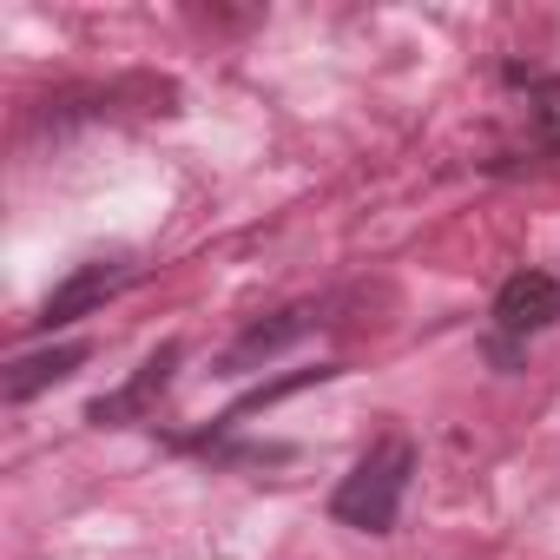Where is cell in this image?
<instances>
[{"mask_svg": "<svg viewBox=\"0 0 560 560\" xmlns=\"http://www.w3.org/2000/svg\"><path fill=\"white\" fill-rule=\"evenodd\" d=\"M132 277H139V270H132L126 257H93V264H80V270L67 277V284H60V291H54V298L40 304V317H34V324H40V330L80 324L86 311H100L106 298H119V291L132 284Z\"/></svg>", "mask_w": 560, "mask_h": 560, "instance_id": "7a4b0ae2", "label": "cell"}, {"mask_svg": "<svg viewBox=\"0 0 560 560\" xmlns=\"http://www.w3.org/2000/svg\"><path fill=\"white\" fill-rule=\"evenodd\" d=\"M80 363H86V343H54V350H40V357H21V363H8L0 396H8V402H27V396H40L47 383H67Z\"/></svg>", "mask_w": 560, "mask_h": 560, "instance_id": "5b68a950", "label": "cell"}, {"mask_svg": "<svg viewBox=\"0 0 560 560\" xmlns=\"http://www.w3.org/2000/svg\"><path fill=\"white\" fill-rule=\"evenodd\" d=\"M311 330V311H277V324H250L237 343H231V357H224V370L231 376H244V370H257V357H277L291 337H304Z\"/></svg>", "mask_w": 560, "mask_h": 560, "instance_id": "8992f818", "label": "cell"}, {"mask_svg": "<svg viewBox=\"0 0 560 560\" xmlns=\"http://www.w3.org/2000/svg\"><path fill=\"white\" fill-rule=\"evenodd\" d=\"M560 317V284L547 270H514L508 284H501V298H494V330L514 343V337H534V330H547Z\"/></svg>", "mask_w": 560, "mask_h": 560, "instance_id": "3957f363", "label": "cell"}, {"mask_svg": "<svg viewBox=\"0 0 560 560\" xmlns=\"http://www.w3.org/2000/svg\"><path fill=\"white\" fill-rule=\"evenodd\" d=\"M409 475H416V442H409V435H383V442H370V455L337 481L330 514H337L343 527L389 534V527H396V514H402Z\"/></svg>", "mask_w": 560, "mask_h": 560, "instance_id": "6da1fadb", "label": "cell"}, {"mask_svg": "<svg viewBox=\"0 0 560 560\" xmlns=\"http://www.w3.org/2000/svg\"><path fill=\"white\" fill-rule=\"evenodd\" d=\"M172 370H178V343H165L159 357H145V363H139V376H132L126 389H113V396H100V402L86 409V422H100V429H106V422H132V416H145V409H152V396H165V389H172Z\"/></svg>", "mask_w": 560, "mask_h": 560, "instance_id": "277c9868", "label": "cell"}]
</instances>
